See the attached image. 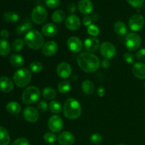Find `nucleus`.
I'll list each match as a JSON object with an SVG mask.
<instances>
[{
  "instance_id": "obj_6",
  "label": "nucleus",
  "mask_w": 145,
  "mask_h": 145,
  "mask_svg": "<svg viewBox=\"0 0 145 145\" xmlns=\"http://www.w3.org/2000/svg\"><path fill=\"white\" fill-rule=\"evenodd\" d=\"M142 43V39L140 35L135 33H130L127 34L125 39L126 48L130 51H135L140 48Z\"/></svg>"
},
{
  "instance_id": "obj_31",
  "label": "nucleus",
  "mask_w": 145,
  "mask_h": 145,
  "mask_svg": "<svg viewBox=\"0 0 145 145\" xmlns=\"http://www.w3.org/2000/svg\"><path fill=\"white\" fill-rule=\"evenodd\" d=\"M66 17V13L63 10H57L54 11L52 15V20L55 23H61L65 20Z\"/></svg>"
},
{
  "instance_id": "obj_46",
  "label": "nucleus",
  "mask_w": 145,
  "mask_h": 145,
  "mask_svg": "<svg viewBox=\"0 0 145 145\" xmlns=\"http://www.w3.org/2000/svg\"><path fill=\"white\" fill-rule=\"evenodd\" d=\"M0 36H1V39L6 40L7 38H8L9 36V32L7 30L3 29L0 31Z\"/></svg>"
},
{
  "instance_id": "obj_7",
  "label": "nucleus",
  "mask_w": 145,
  "mask_h": 145,
  "mask_svg": "<svg viewBox=\"0 0 145 145\" xmlns=\"http://www.w3.org/2000/svg\"><path fill=\"white\" fill-rule=\"evenodd\" d=\"M48 12L45 7L42 5H38L33 9L31 13V19L32 21L35 24H43L47 19Z\"/></svg>"
},
{
  "instance_id": "obj_34",
  "label": "nucleus",
  "mask_w": 145,
  "mask_h": 145,
  "mask_svg": "<svg viewBox=\"0 0 145 145\" xmlns=\"http://www.w3.org/2000/svg\"><path fill=\"white\" fill-rule=\"evenodd\" d=\"M43 65L39 61H34L32 62L29 65V69L31 72L33 73H39L42 70Z\"/></svg>"
},
{
  "instance_id": "obj_3",
  "label": "nucleus",
  "mask_w": 145,
  "mask_h": 145,
  "mask_svg": "<svg viewBox=\"0 0 145 145\" xmlns=\"http://www.w3.org/2000/svg\"><path fill=\"white\" fill-rule=\"evenodd\" d=\"M25 44L33 50H39L44 45V37L36 30H30L24 36Z\"/></svg>"
},
{
  "instance_id": "obj_35",
  "label": "nucleus",
  "mask_w": 145,
  "mask_h": 145,
  "mask_svg": "<svg viewBox=\"0 0 145 145\" xmlns=\"http://www.w3.org/2000/svg\"><path fill=\"white\" fill-rule=\"evenodd\" d=\"M24 40L21 38H16L12 42V48L15 52H20L24 47Z\"/></svg>"
},
{
  "instance_id": "obj_36",
  "label": "nucleus",
  "mask_w": 145,
  "mask_h": 145,
  "mask_svg": "<svg viewBox=\"0 0 145 145\" xmlns=\"http://www.w3.org/2000/svg\"><path fill=\"white\" fill-rule=\"evenodd\" d=\"M87 32L90 35H91L92 37H96L99 35V33H100V29H99V27L96 25H95V24H91L90 25L88 26Z\"/></svg>"
},
{
  "instance_id": "obj_33",
  "label": "nucleus",
  "mask_w": 145,
  "mask_h": 145,
  "mask_svg": "<svg viewBox=\"0 0 145 145\" xmlns=\"http://www.w3.org/2000/svg\"><path fill=\"white\" fill-rule=\"evenodd\" d=\"M62 108L63 107H62L61 103L57 101H52L49 104L50 110L54 114H59L62 112Z\"/></svg>"
},
{
  "instance_id": "obj_47",
  "label": "nucleus",
  "mask_w": 145,
  "mask_h": 145,
  "mask_svg": "<svg viewBox=\"0 0 145 145\" xmlns=\"http://www.w3.org/2000/svg\"><path fill=\"white\" fill-rule=\"evenodd\" d=\"M76 5H75L74 3H70V4H68L67 6V9L68 11H69L70 13H72V14H73V13L75 12V11H76Z\"/></svg>"
},
{
  "instance_id": "obj_8",
  "label": "nucleus",
  "mask_w": 145,
  "mask_h": 145,
  "mask_svg": "<svg viewBox=\"0 0 145 145\" xmlns=\"http://www.w3.org/2000/svg\"><path fill=\"white\" fill-rule=\"evenodd\" d=\"M99 48H100V53L105 59H113L116 55L117 51H116V47L110 42L106 41V42H102Z\"/></svg>"
},
{
  "instance_id": "obj_54",
  "label": "nucleus",
  "mask_w": 145,
  "mask_h": 145,
  "mask_svg": "<svg viewBox=\"0 0 145 145\" xmlns=\"http://www.w3.org/2000/svg\"><path fill=\"white\" fill-rule=\"evenodd\" d=\"M41 1H42V0H41Z\"/></svg>"
},
{
  "instance_id": "obj_50",
  "label": "nucleus",
  "mask_w": 145,
  "mask_h": 145,
  "mask_svg": "<svg viewBox=\"0 0 145 145\" xmlns=\"http://www.w3.org/2000/svg\"><path fill=\"white\" fill-rule=\"evenodd\" d=\"M119 145H126V144H119Z\"/></svg>"
},
{
  "instance_id": "obj_52",
  "label": "nucleus",
  "mask_w": 145,
  "mask_h": 145,
  "mask_svg": "<svg viewBox=\"0 0 145 145\" xmlns=\"http://www.w3.org/2000/svg\"><path fill=\"white\" fill-rule=\"evenodd\" d=\"M50 145H55V144H50Z\"/></svg>"
},
{
  "instance_id": "obj_32",
  "label": "nucleus",
  "mask_w": 145,
  "mask_h": 145,
  "mask_svg": "<svg viewBox=\"0 0 145 145\" xmlns=\"http://www.w3.org/2000/svg\"><path fill=\"white\" fill-rule=\"evenodd\" d=\"M71 88H72V86H71L70 82L67 80L61 81L58 84L57 86V89L59 93H63V94H65V93H67L68 92H69V91L71 90Z\"/></svg>"
},
{
  "instance_id": "obj_49",
  "label": "nucleus",
  "mask_w": 145,
  "mask_h": 145,
  "mask_svg": "<svg viewBox=\"0 0 145 145\" xmlns=\"http://www.w3.org/2000/svg\"><path fill=\"white\" fill-rule=\"evenodd\" d=\"M96 92H97L98 96H100V97H102L105 94V89L103 87H99L97 89V91H96Z\"/></svg>"
},
{
  "instance_id": "obj_38",
  "label": "nucleus",
  "mask_w": 145,
  "mask_h": 145,
  "mask_svg": "<svg viewBox=\"0 0 145 145\" xmlns=\"http://www.w3.org/2000/svg\"><path fill=\"white\" fill-rule=\"evenodd\" d=\"M90 141L93 144H100L103 141V137L99 133H93L91 135Z\"/></svg>"
},
{
  "instance_id": "obj_18",
  "label": "nucleus",
  "mask_w": 145,
  "mask_h": 145,
  "mask_svg": "<svg viewBox=\"0 0 145 145\" xmlns=\"http://www.w3.org/2000/svg\"><path fill=\"white\" fill-rule=\"evenodd\" d=\"M14 89V81L7 76L0 77V91L3 93H9Z\"/></svg>"
},
{
  "instance_id": "obj_22",
  "label": "nucleus",
  "mask_w": 145,
  "mask_h": 145,
  "mask_svg": "<svg viewBox=\"0 0 145 145\" xmlns=\"http://www.w3.org/2000/svg\"><path fill=\"white\" fill-rule=\"evenodd\" d=\"M82 90L85 94L92 95L96 91V87L91 81L85 80L82 84Z\"/></svg>"
},
{
  "instance_id": "obj_37",
  "label": "nucleus",
  "mask_w": 145,
  "mask_h": 145,
  "mask_svg": "<svg viewBox=\"0 0 145 145\" xmlns=\"http://www.w3.org/2000/svg\"><path fill=\"white\" fill-rule=\"evenodd\" d=\"M43 139L45 142L48 144H52L56 142V140H57V137L53 133H47L44 135Z\"/></svg>"
},
{
  "instance_id": "obj_27",
  "label": "nucleus",
  "mask_w": 145,
  "mask_h": 145,
  "mask_svg": "<svg viewBox=\"0 0 145 145\" xmlns=\"http://www.w3.org/2000/svg\"><path fill=\"white\" fill-rule=\"evenodd\" d=\"M113 29H114L116 33L118 35H125L127 32L126 25L125 24V23L120 21H118L115 23Z\"/></svg>"
},
{
  "instance_id": "obj_42",
  "label": "nucleus",
  "mask_w": 145,
  "mask_h": 145,
  "mask_svg": "<svg viewBox=\"0 0 145 145\" xmlns=\"http://www.w3.org/2000/svg\"><path fill=\"white\" fill-rule=\"evenodd\" d=\"M123 59H125L127 64H134L135 62V57L130 52H125L123 55Z\"/></svg>"
},
{
  "instance_id": "obj_29",
  "label": "nucleus",
  "mask_w": 145,
  "mask_h": 145,
  "mask_svg": "<svg viewBox=\"0 0 145 145\" xmlns=\"http://www.w3.org/2000/svg\"><path fill=\"white\" fill-rule=\"evenodd\" d=\"M10 135L7 129L0 127V145H8L10 142Z\"/></svg>"
},
{
  "instance_id": "obj_51",
  "label": "nucleus",
  "mask_w": 145,
  "mask_h": 145,
  "mask_svg": "<svg viewBox=\"0 0 145 145\" xmlns=\"http://www.w3.org/2000/svg\"><path fill=\"white\" fill-rule=\"evenodd\" d=\"M144 89H145V82H144Z\"/></svg>"
},
{
  "instance_id": "obj_41",
  "label": "nucleus",
  "mask_w": 145,
  "mask_h": 145,
  "mask_svg": "<svg viewBox=\"0 0 145 145\" xmlns=\"http://www.w3.org/2000/svg\"><path fill=\"white\" fill-rule=\"evenodd\" d=\"M48 108V104L45 101H40L38 104V109L40 113H45Z\"/></svg>"
},
{
  "instance_id": "obj_15",
  "label": "nucleus",
  "mask_w": 145,
  "mask_h": 145,
  "mask_svg": "<svg viewBox=\"0 0 145 145\" xmlns=\"http://www.w3.org/2000/svg\"><path fill=\"white\" fill-rule=\"evenodd\" d=\"M57 50V43L53 40H50L44 44L42 48V52L45 56L51 57L56 53Z\"/></svg>"
},
{
  "instance_id": "obj_2",
  "label": "nucleus",
  "mask_w": 145,
  "mask_h": 145,
  "mask_svg": "<svg viewBox=\"0 0 145 145\" xmlns=\"http://www.w3.org/2000/svg\"><path fill=\"white\" fill-rule=\"evenodd\" d=\"M62 110L65 117L69 120H75L82 114V106L77 100L69 98L64 103Z\"/></svg>"
},
{
  "instance_id": "obj_25",
  "label": "nucleus",
  "mask_w": 145,
  "mask_h": 145,
  "mask_svg": "<svg viewBox=\"0 0 145 145\" xmlns=\"http://www.w3.org/2000/svg\"><path fill=\"white\" fill-rule=\"evenodd\" d=\"M7 110L8 113L12 115L19 114L21 111V106L16 101H10L7 105Z\"/></svg>"
},
{
  "instance_id": "obj_17",
  "label": "nucleus",
  "mask_w": 145,
  "mask_h": 145,
  "mask_svg": "<svg viewBox=\"0 0 145 145\" xmlns=\"http://www.w3.org/2000/svg\"><path fill=\"white\" fill-rule=\"evenodd\" d=\"M100 41L96 38H88L84 42V47L87 52H95L100 48Z\"/></svg>"
},
{
  "instance_id": "obj_1",
  "label": "nucleus",
  "mask_w": 145,
  "mask_h": 145,
  "mask_svg": "<svg viewBox=\"0 0 145 145\" xmlns=\"http://www.w3.org/2000/svg\"><path fill=\"white\" fill-rule=\"evenodd\" d=\"M77 64L84 72L93 73L99 69L101 61L94 54L89 52H83L78 56Z\"/></svg>"
},
{
  "instance_id": "obj_45",
  "label": "nucleus",
  "mask_w": 145,
  "mask_h": 145,
  "mask_svg": "<svg viewBox=\"0 0 145 145\" xmlns=\"http://www.w3.org/2000/svg\"><path fill=\"white\" fill-rule=\"evenodd\" d=\"M92 23V19L91 17H89V16H86L83 18V24L84 25H86V26H89Z\"/></svg>"
},
{
  "instance_id": "obj_19",
  "label": "nucleus",
  "mask_w": 145,
  "mask_h": 145,
  "mask_svg": "<svg viewBox=\"0 0 145 145\" xmlns=\"http://www.w3.org/2000/svg\"><path fill=\"white\" fill-rule=\"evenodd\" d=\"M93 4L91 0H80L78 3V8L81 14L89 15L93 11Z\"/></svg>"
},
{
  "instance_id": "obj_48",
  "label": "nucleus",
  "mask_w": 145,
  "mask_h": 145,
  "mask_svg": "<svg viewBox=\"0 0 145 145\" xmlns=\"http://www.w3.org/2000/svg\"><path fill=\"white\" fill-rule=\"evenodd\" d=\"M110 63L109 59H105L104 60L102 61L101 66L103 67V68H104V69H107V68H108L109 67H110Z\"/></svg>"
},
{
  "instance_id": "obj_5",
  "label": "nucleus",
  "mask_w": 145,
  "mask_h": 145,
  "mask_svg": "<svg viewBox=\"0 0 145 145\" xmlns=\"http://www.w3.org/2000/svg\"><path fill=\"white\" fill-rule=\"evenodd\" d=\"M40 98V91L36 86H28L24 91L21 99L24 104L31 105L36 103Z\"/></svg>"
},
{
  "instance_id": "obj_4",
  "label": "nucleus",
  "mask_w": 145,
  "mask_h": 145,
  "mask_svg": "<svg viewBox=\"0 0 145 145\" xmlns=\"http://www.w3.org/2000/svg\"><path fill=\"white\" fill-rule=\"evenodd\" d=\"M32 79L31 72L26 68H21L14 73L13 76L14 84L18 87L23 88L28 86Z\"/></svg>"
},
{
  "instance_id": "obj_11",
  "label": "nucleus",
  "mask_w": 145,
  "mask_h": 145,
  "mask_svg": "<svg viewBox=\"0 0 145 145\" xmlns=\"http://www.w3.org/2000/svg\"><path fill=\"white\" fill-rule=\"evenodd\" d=\"M23 116L26 121L29 123H35L40 117L38 110L32 106H27L23 111Z\"/></svg>"
},
{
  "instance_id": "obj_20",
  "label": "nucleus",
  "mask_w": 145,
  "mask_h": 145,
  "mask_svg": "<svg viewBox=\"0 0 145 145\" xmlns=\"http://www.w3.org/2000/svg\"><path fill=\"white\" fill-rule=\"evenodd\" d=\"M133 73L138 79H145V64L142 62L133 64Z\"/></svg>"
},
{
  "instance_id": "obj_14",
  "label": "nucleus",
  "mask_w": 145,
  "mask_h": 145,
  "mask_svg": "<svg viewBox=\"0 0 145 145\" xmlns=\"http://www.w3.org/2000/svg\"><path fill=\"white\" fill-rule=\"evenodd\" d=\"M65 25L70 31H76L81 26V21L74 14H71L65 20Z\"/></svg>"
},
{
  "instance_id": "obj_53",
  "label": "nucleus",
  "mask_w": 145,
  "mask_h": 145,
  "mask_svg": "<svg viewBox=\"0 0 145 145\" xmlns=\"http://www.w3.org/2000/svg\"><path fill=\"white\" fill-rule=\"evenodd\" d=\"M144 7H145V4H144Z\"/></svg>"
},
{
  "instance_id": "obj_26",
  "label": "nucleus",
  "mask_w": 145,
  "mask_h": 145,
  "mask_svg": "<svg viewBox=\"0 0 145 145\" xmlns=\"http://www.w3.org/2000/svg\"><path fill=\"white\" fill-rule=\"evenodd\" d=\"M42 97L48 101H53L57 96V92L55 89L52 87L44 88L42 92Z\"/></svg>"
},
{
  "instance_id": "obj_40",
  "label": "nucleus",
  "mask_w": 145,
  "mask_h": 145,
  "mask_svg": "<svg viewBox=\"0 0 145 145\" xmlns=\"http://www.w3.org/2000/svg\"><path fill=\"white\" fill-rule=\"evenodd\" d=\"M60 0H45V4L50 8H56L60 5Z\"/></svg>"
},
{
  "instance_id": "obj_44",
  "label": "nucleus",
  "mask_w": 145,
  "mask_h": 145,
  "mask_svg": "<svg viewBox=\"0 0 145 145\" xmlns=\"http://www.w3.org/2000/svg\"><path fill=\"white\" fill-rule=\"evenodd\" d=\"M12 145H30L28 140L24 137H20L16 139L15 141L13 142Z\"/></svg>"
},
{
  "instance_id": "obj_16",
  "label": "nucleus",
  "mask_w": 145,
  "mask_h": 145,
  "mask_svg": "<svg viewBox=\"0 0 145 145\" xmlns=\"http://www.w3.org/2000/svg\"><path fill=\"white\" fill-rule=\"evenodd\" d=\"M74 140V136L70 132H62L57 137V142L61 145H72Z\"/></svg>"
},
{
  "instance_id": "obj_24",
  "label": "nucleus",
  "mask_w": 145,
  "mask_h": 145,
  "mask_svg": "<svg viewBox=\"0 0 145 145\" xmlns=\"http://www.w3.org/2000/svg\"><path fill=\"white\" fill-rule=\"evenodd\" d=\"M10 63L16 68L21 67L24 65V59L19 54H13L10 57Z\"/></svg>"
},
{
  "instance_id": "obj_12",
  "label": "nucleus",
  "mask_w": 145,
  "mask_h": 145,
  "mask_svg": "<svg viewBox=\"0 0 145 145\" xmlns=\"http://www.w3.org/2000/svg\"><path fill=\"white\" fill-rule=\"evenodd\" d=\"M56 72L58 76L62 79H67L71 76L72 72V67L69 63L62 62L58 64L56 68Z\"/></svg>"
},
{
  "instance_id": "obj_23",
  "label": "nucleus",
  "mask_w": 145,
  "mask_h": 145,
  "mask_svg": "<svg viewBox=\"0 0 145 145\" xmlns=\"http://www.w3.org/2000/svg\"><path fill=\"white\" fill-rule=\"evenodd\" d=\"M32 23L30 21H25L24 23H22L21 24H20L19 25L17 26V28H16L15 32L16 33V35H22L23 34L26 33L28 31L31 30V28H32Z\"/></svg>"
},
{
  "instance_id": "obj_10",
  "label": "nucleus",
  "mask_w": 145,
  "mask_h": 145,
  "mask_svg": "<svg viewBox=\"0 0 145 145\" xmlns=\"http://www.w3.org/2000/svg\"><path fill=\"white\" fill-rule=\"evenodd\" d=\"M48 128L53 133H57L62 131L64 127L63 120L59 116L55 115L51 116L48 122Z\"/></svg>"
},
{
  "instance_id": "obj_13",
  "label": "nucleus",
  "mask_w": 145,
  "mask_h": 145,
  "mask_svg": "<svg viewBox=\"0 0 145 145\" xmlns=\"http://www.w3.org/2000/svg\"><path fill=\"white\" fill-rule=\"evenodd\" d=\"M67 45V47L69 50L73 52H75V53L80 52L84 46V44L82 43L80 38L76 36L70 37L68 39Z\"/></svg>"
},
{
  "instance_id": "obj_21",
  "label": "nucleus",
  "mask_w": 145,
  "mask_h": 145,
  "mask_svg": "<svg viewBox=\"0 0 145 145\" xmlns=\"http://www.w3.org/2000/svg\"><path fill=\"white\" fill-rule=\"evenodd\" d=\"M57 33V27L52 23L45 24L42 28V33L48 38L55 36Z\"/></svg>"
},
{
  "instance_id": "obj_30",
  "label": "nucleus",
  "mask_w": 145,
  "mask_h": 145,
  "mask_svg": "<svg viewBox=\"0 0 145 145\" xmlns=\"http://www.w3.org/2000/svg\"><path fill=\"white\" fill-rule=\"evenodd\" d=\"M3 18L7 23H15L19 19V16L14 11H6L3 14Z\"/></svg>"
},
{
  "instance_id": "obj_43",
  "label": "nucleus",
  "mask_w": 145,
  "mask_h": 145,
  "mask_svg": "<svg viewBox=\"0 0 145 145\" xmlns=\"http://www.w3.org/2000/svg\"><path fill=\"white\" fill-rule=\"evenodd\" d=\"M136 58L142 62L145 61V48H142L137 51L136 53Z\"/></svg>"
},
{
  "instance_id": "obj_9",
  "label": "nucleus",
  "mask_w": 145,
  "mask_h": 145,
  "mask_svg": "<svg viewBox=\"0 0 145 145\" xmlns=\"http://www.w3.org/2000/svg\"><path fill=\"white\" fill-rule=\"evenodd\" d=\"M145 24L144 18L140 14L132 16L128 21V25L133 31H139L142 30Z\"/></svg>"
},
{
  "instance_id": "obj_28",
  "label": "nucleus",
  "mask_w": 145,
  "mask_h": 145,
  "mask_svg": "<svg viewBox=\"0 0 145 145\" xmlns=\"http://www.w3.org/2000/svg\"><path fill=\"white\" fill-rule=\"evenodd\" d=\"M11 46L7 40L0 39V55L2 57H6L10 53Z\"/></svg>"
},
{
  "instance_id": "obj_39",
  "label": "nucleus",
  "mask_w": 145,
  "mask_h": 145,
  "mask_svg": "<svg viewBox=\"0 0 145 145\" xmlns=\"http://www.w3.org/2000/svg\"><path fill=\"white\" fill-rule=\"evenodd\" d=\"M127 3L131 7L135 8H140L143 7L144 3V0H127Z\"/></svg>"
}]
</instances>
